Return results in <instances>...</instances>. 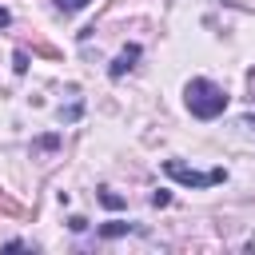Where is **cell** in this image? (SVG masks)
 <instances>
[{"label": "cell", "instance_id": "1", "mask_svg": "<svg viewBox=\"0 0 255 255\" xmlns=\"http://www.w3.org/2000/svg\"><path fill=\"white\" fill-rule=\"evenodd\" d=\"M183 100H187V112L199 116V120H215L223 108H227V92L215 84V80H187L183 88Z\"/></svg>", "mask_w": 255, "mask_h": 255}, {"label": "cell", "instance_id": "2", "mask_svg": "<svg viewBox=\"0 0 255 255\" xmlns=\"http://www.w3.org/2000/svg\"><path fill=\"white\" fill-rule=\"evenodd\" d=\"M163 171H167L171 179H179L183 187H215V183H223V179H227V171H223V167L195 171V167H187V163H179V159H167V163H163Z\"/></svg>", "mask_w": 255, "mask_h": 255}, {"label": "cell", "instance_id": "3", "mask_svg": "<svg viewBox=\"0 0 255 255\" xmlns=\"http://www.w3.org/2000/svg\"><path fill=\"white\" fill-rule=\"evenodd\" d=\"M135 60H139V44H128V48H124V52H120V56L112 60V68H108V76H112V80H120V76H128V72L135 68Z\"/></svg>", "mask_w": 255, "mask_h": 255}, {"label": "cell", "instance_id": "4", "mask_svg": "<svg viewBox=\"0 0 255 255\" xmlns=\"http://www.w3.org/2000/svg\"><path fill=\"white\" fill-rule=\"evenodd\" d=\"M131 231V223H104L100 227V235H108V239H116V235H128Z\"/></svg>", "mask_w": 255, "mask_h": 255}, {"label": "cell", "instance_id": "5", "mask_svg": "<svg viewBox=\"0 0 255 255\" xmlns=\"http://www.w3.org/2000/svg\"><path fill=\"white\" fill-rule=\"evenodd\" d=\"M0 211H8V215H28V211H24V207H20L16 199H8L4 191H0Z\"/></svg>", "mask_w": 255, "mask_h": 255}, {"label": "cell", "instance_id": "6", "mask_svg": "<svg viewBox=\"0 0 255 255\" xmlns=\"http://www.w3.org/2000/svg\"><path fill=\"white\" fill-rule=\"evenodd\" d=\"M12 68H16L20 76L28 72V52H24V48H16V56H12Z\"/></svg>", "mask_w": 255, "mask_h": 255}, {"label": "cell", "instance_id": "7", "mask_svg": "<svg viewBox=\"0 0 255 255\" xmlns=\"http://www.w3.org/2000/svg\"><path fill=\"white\" fill-rule=\"evenodd\" d=\"M56 8L60 12H80V8H88V0H56Z\"/></svg>", "mask_w": 255, "mask_h": 255}, {"label": "cell", "instance_id": "8", "mask_svg": "<svg viewBox=\"0 0 255 255\" xmlns=\"http://www.w3.org/2000/svg\"><path fill=\"white\" fill-rule=\"evenodd\" d=\"M100 199H104L108 207H124V199H120V195H116L112 187H104V191H100Z\"/></svg>", "mask_w": 255, "mask_h": 255}, {"label": "cell", "instance_id": "9", "mask_svg": "<svg viewBox=\"0 0 255 255\" xmlns=\"http://www.w3.org/2000/svg\"><path fill=\"white\" fill-rule=\"evenodd\" d=\"M151 203H155V207H167L171 195H167V191H151Z\"/></svg>", "mask_w": 255, "mask_h": 255}, {"label": "cell", "instance_id": "10", "mask_svg": "<svg viewBox=\"0 0 255 255\" xmlns=\"http://www.w3.org/2000/svg\"><path fill=\"white\" fill-rule=\"evenodd\" d=\"M68 227H72V231H88V219H84V215H72Z\"/></svg>", "mask_w": 255, "mask_h": 255}, {"label": "cell", "instance_id": "11", "mask_svg": "<svg viewBox=\"0 0 255 255\" xmlns=\"http://www.w3.org/2000/svg\"><path fill=\"white\" fill-rule=\"evenodd\" d=\"M247 92H251V104H255V68L247 72Z\"/></svg>", "mask_w": 255, "mask_h": 255}, {"label": "cell", "instance_id": "12", "mask_svg": "<svg viewBox=\"0 0 255 255\" xmlns=\"http://www.w3.org/2000/svg\"><path fill=\"white\" fill-rule=\"evenodd\" d=\"M12 24V16H8V8H0V28H8Z\"/></svg>", "mask_w": 255, "mask_h": 255}, {"label": "cell", "instance_id": "13", "mask_svg": "<svg viewBox=\"0 0 255 255\" xmlns=\"http://www.w3.org/2000/svg\"><path fill=\"white\" fill-rule=\"evenodd\" d=\"M243 128H251V131H255V116H247V120H243Z\"/></svg>", "mask_w": 255, "mask_h": 255}]
</instances>
